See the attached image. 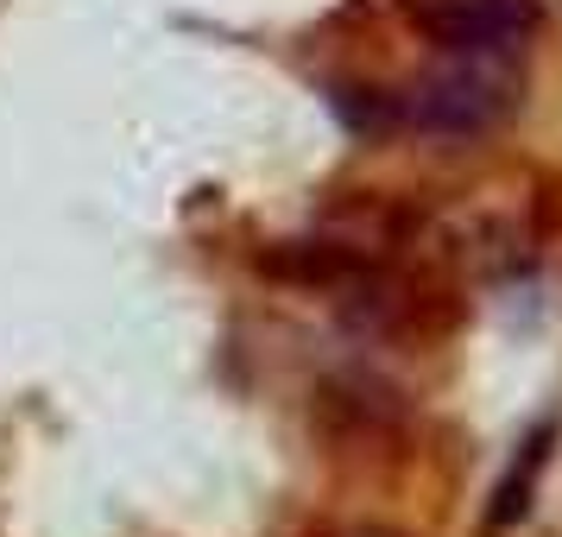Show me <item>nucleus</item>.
<instances>
[{"mask_svg": "<svg viewBox=\"0 0 562 537\" xmlns=\"http://www.w3.org/2000/svg\"><path fill=\"white\" fill-rule=\"evenodd\" d=\"M442 52H518L537 32L531 0H449L430 13Z\"/></svg>", "mask_w": 562, "mask_h": 537, "instance_id": "f03ea898", "label": "nucleus"}, {"mask_svg": "<svg viewBox=\"0 0 562 537\" xmlns=\"http://www.w3.org/2000/svg\"><path fill=\"white\" fill-rule=\"evenodd\" d=\"M550 443H557V424H543L537 436H525L512 474L499 481V493H493V532H506V525H518V518L531 512V486H537V474H543V461H550Z\"/></svg>", "mask_w": 562, "mask_h": 537, "instance_id": "7ed1b4c3", "label": "nucleus"}, {"mask_svg": "<svg viewBox=\"0 0 562 537\" xmlns=\"http://www.w3.org/2000/svg\"><path fill=\"white\" fill-rule=\"evenodd\" d=\"M518 52H449L442 70L417 82L405 96V121H417L424 133H486L512 102H518Z\"/></svg>", "mask_w": 562, "mask_h": 537, "instance_id": "f257e3e1", "label": "nucleus"}]
</instances>
